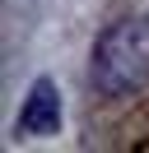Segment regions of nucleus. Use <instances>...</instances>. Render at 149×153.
Here are the masks:
<instances>
[{"label": "nucleus", "mask_w": 149, "mask_h": 153, "mask_svg": "<svg viewBox=\"0 0 149 153\" xmlns=\"http://www.w3.org/2000/svg\"><path fill=\"white\" fill-rule=\"evenodd\" d=\"M56 130H61V93H56L51 79H37L23 97V111H19V134L42 139V134H56Z\"/></svg>", "instance_id": "f03ea898"}, {"label": "nucleus", "mask_w": 149, "mask_h": 153, "mask_svg": "<svg viewBox=\"0 0 149 153\" xmlns=\"http://www.w3.org/2000/svg\"><path fill=\"white\" fill-rule=\"evenodd\" d=\"M89 79L102 97H126L149 84V19H117L93 42Z\"/></svg>", "instance_id": "f257e3e1"}]
</instances>
